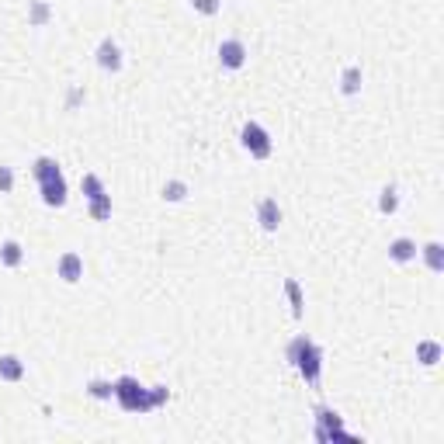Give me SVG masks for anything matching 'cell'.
Wrapping results in <instances>:
<instances>
[{
    "instance_id": "1",
    "label": "cell",
    "mask_w": 444,
    "mask_h": 444,
    "mask_svg": "<svg viewBox=\"0 0 444 444\" xmlns=\"http://www.w3.org/2000/svg\"><path fill=\"white\" fill-rule=\"evenodd\" d=\"M288 361L295 364V371L302 375L306 385L320 389V382H323V347H320L316 340H309L306 333L292 337V344H288Z\"/></svg>"
},
{
    "instance_id": "2",
    "label": "cell",
    "mask_w": 444,
    "mask_h": 444,
    "mask_svg": "<svg viewBox=\"0 0 444 444\" xmlns=\"http://www.w3.org/2000/svg\"><path fill=\"white\" fill-rule=\"evenodd\" d=\"M115 400H119V406L125 413H150V409H153L150 389H146L139 378H132V375L115 378Z\"/></svg>"
},
{
    "instance_id": "3",
    "label": "cell",
    "mask_w": 444,
    "mask_h": 444,
    "mask_svg": "<svg viewBox=\"0 0 444 444\" xmlns=\"http://www.w3.org/2000/svg\"><path fill=\"white\" fill-rule=\"evenodd\" d=\"M316 441H351L358 444L354 434H347L344 431V416L337 413V409H330V406H316Z\"/></svg>"
},
{
    "instance_id": "4",
    "label": "cell",
    "mask_w": 444,
    "mask_h": 444,
    "mask_svg": "<svg viewBox=\"0 0 444 444\" xmlns=\"http://www.w3.org/2000/svg\"><path fill=\"white\" fill-rule=\"evenodd\" d=\"M240 143L253 160H268V157L275 153V143H271V136H268V128H264L260 121H243Z\"/></svg>"
},
{
    "instance_id": "5",
    "label": "cell",
    "mask_w": 444,
    "mask_h": 444,
    "mask_svg": "<svg viewBox=\"0 0 444 444\" xmlns=\"http://www.w3.org/2000/svg\"><path fill=\"white\" fill-rule=\"evenodd\" d=\"M246 45L240 39H222L219 42V66L222 70H243L246 66Z\"/></svg>"
},
{
    "instance_id": "6",
    "label": "cell",
    "mask_w": 444,
    "mask_h": 444,
    "mask_svg": "<svg viewBox=\"0 0 444 444\" xmlns=\"http://www.w3.org/2000/svg\"><path fill=\"white\" fill-rule=\"evenodd\" d=\"M97 66L104 70V73H119L121 66H125V59H121V49H119V42L112 39V35H104V39L97 42Z\"/></svg>"
},
{
    "instance_id": "7",
    "label": "cell",
    "mask_w": 444,
    "mask_h": 444,
    "mask_svg": "<svg viewBox=\"0 0 444 444\" xmlns=\"http://www.w3.org/2000/svg\"><path fill=\"white\" fill-rule=\"evenodd\" d=\"M282 205L278 198H260L257 202V222H260V229L264 233H278V226H282Z\"/></svg>"
},
{
    "instance_id": "8",
    "label": "cell",
    "mask_w": 444,
    "mask_h": 444,
    "mask_svg": "<svg viewBox=\"0 0 444 444\" xmlns=\"http://www.w3.org/2000/svg\"><path fill=\"white\" fill-rule=\"evenodd\" d=\"M56 275H59L66 284H77L83 278V257L77 250H66V253L56 260Z\"/></svg>"
},
{
    "instance_id": "9",
    "label": "cell",
    "mask_w": 444,
    "mask_h": 444,
    "mask_svg": "<svg viewBox=\"0 0 444 444\" xmlns=\"http://www.w3.org/2000/svg\"><path fill=\"white\" fill-rule=\"evenodd\" d=\"M39 191H42V202L49 205V208H63L66 198H70V191H66V177L45 181V184H39Z\"/></svg>"
},
{
    "instance_id": "10",
    "label": "cell",
    "mask_w": 444,
    "mask_h": 444,
    "mask_svg": "<svg viewBox=\"0 0 444 444\" xmlns=\"http://www.w3.org/2000/svg\"><path fill=\"white\" fill-rule=\"evenodd\" d=\"M361 83H364L361 63H351V66L340 73V94H344V97H354V94H361Z\"/></svg>"
},
{
    "instance_id": "11",
    "label": "cell",
    "mask_w": 444,
    "mask_h": 444,
    "mask_svg": "<svg viewBox=\"0 0 444 444\" xmlns=\"http://www.w3.org/2000/svg\"><path fill=\"white\" fill-rule=\"evenodd\" d=\"M416 243L409 240V236H400V240L389 243V260H396V264H409V260H416Z\"/></svg>"
},
{
    "instance_id": "12",
    "label": "cell",
    "mask_w": 444,
    "mask_h": 444,
    "mask_svg": "<svg viewBox=\"0 0 444 444\" xmlns=\"http://www.w3.org/2000/svg\"><path fill=\"white\" fill-rule=\"evenodd\" d=\"M0 378L4 382H21L25 378V361L18 354H0Z\"/></svg>"
},
{
    "instance_id": "13",
    "label": "cell",
    "mask_w": 444,
    "mask_h": 444,
    "mask_svg": "<svg viewBox=\"0 0 444 444\" xmlns=\"http://www.w3.org/2000/svg\"><path fill=\"white\" fill-rule=\"evenodd\" d=\"M441 358H444V347L438 340H420L416 344V361L424 364V368H434Z\"/></svg>"
},
{
    "instance_id": "14",
    "label": "cell",
    "mask_w": 444,
    "mask_h": 444,
    "mask_svg": "<svg viewBox=\"0 0 444 444\" xmlns=\"http://www.w3.org/2000/svg\"><path fill=\"white\" fill-rule=\"evenodd\" d=\"M32 177L45 184V181H56V177H63V170H59V163L52 160V157H39V160L32 163Z\"/></svg>"
},
{
    "instance_id": "15",
    "label": "cell",
    "mask_w": 444,
    "mask_h": 444,
    "mask_svg": "<svg viewBox=\"0 0 444 444\" xmlns=\"http://www.w3.org/2000/svg\"><path fill=\"white\" fill-rule=\"evenodd\" d=\"M0 264L4 268H21L25 264V246L18 240H4L0 243Z\"/></svg>"
},
{
    "instance_id": "16",
    "label": "cell",
    "mask_w": 444,
    "mask_h": 444,
    "mask_svg": "<svg viewBox=\"0 0 444 444\" xmlns=\"http://www.w3.org/2000/svg\"><path fill=\"white\" fill-rule=\"evenodd\" d=\"M420 257H424V264H427L434 275H441L444 271V246L438 240L424 243V246H420Z\"/></svg>"
},
{
    "instance_id": "17",
    "label": "cell",
    "mask_w": 444,
    "mask_h": 444,
    "mask_svg": "<svg viewBox=\"0 0 444 444\" xmlns=\"http://www.w3.org/2000/svg\"><path fill=\"white\" fill-rule=\"evenodd\" d=\"M87 215H90L94 222H108V219H112V195L104 191V195L90 198V202H87Z\"/></svg>"
},
{
    "instance_id": "18",
    "label": "cell",
    "mask_w": 444,
    "mask_h": 444,
    "mask_svg": "<svg viewBox=\"0 0 444 444\" xmlns=\"http://www.w3.org/2000/svg\"><path fill=\"white\" fill-rule=\"evenodd\" d=\"M284 295H288V302H292V316H295V320H302V313H306L302 284L295 282V278H284Z\"/></svg>"
},
{
    "instance_id": "19",
    "label": "cell",
    "mask_w": 444,
    "mask_h": 444,
    "mask_svg": "<svg viewBox=\"0 0 444 444\" xmlns=\"http://www.w3.org/2000/svg\"><path fill=\"white\" fill-rule=\"evenodd\" d=\"M49 21H52V7H49L45 0H32V4H28V25H32V28H45Z\"/></svg>"
},
{
    "instance_id": "20",
    "label": "cell",
    "mask_w": 444,
    "mask_h": 444,
    "mask_svg": "<svg viewBox=\"0 0 444 444\" xmlns=\"http://www.w3.org/2000/svg\"><path fill=\"white\" fill-rule=\"evenodd\" d=\"M396 208H400V188H396V184H385L382 195H378V212H382V215H396Z\"/></svg>"
},
{
    "instance_id": "21",
    "label": "cell",
    "mask_w": 444,
    "mask_h": 444,
    "mask_svg": "<svg viewBox=\"0 0 444 444\" xmlns=\"http://www.w3.org/2000/svg\"><path fill=\"white\" fill-rule=\"evenodd\" d=\"M87 396H94V400H115V382H108V378H90V382H87Z\"/></svg>"
},
{
    "instance_id": "22",
    "label": "cell",
    "mask_w": 444,
    "mask_h": 444,
    "mask_svg": "<svg viewBox=\"0 0 444 444\" xmlns=\"http://www.w3.org/2000/svg\"><path fill=\"white\" fill-rule=\"evenodd\" d=\"M80 191H83V198L90 202V198L104 195V181H101L97 174H83V177H80Z\"/></svg>"
},
{
    "instance_id": "23",
    "label": "cell",
    "mask_w": 444,
    "mask_h": 444,
    "mask_svg": "<svg viewBox=\"0 0 444 444\" xmlns=\"http://www.w3.org/2000/svg\"><path fill=\"white\" fill-rule=\"evenodd\" d=\"M184 198H188V184L184 181L174 177V181L163 184V202H184Z\"/></svg>"
},
{
    "instance_id": "24",
    "label": "cell",
    "mask_w": 444,
    "mask_h": 444,
    "mask_svg": "<svg viewBox=\"0 0 444 444\" xmlns=\"http://www.w3.org/2000/svg\"><path fill=\"white\" fill-rule=\"evenodd\" d=\"M191 7H195L198 14H205V18H215V14L222 11V0H191Z\"/></svg>"
},
{
    "instance_id": "25",
    "label": "cell",
    "mask_w": 444,
    "mask_h": 444,
    "mask_svg": "<svg viewBox=\"0 0 444 444\" xmlns=\"http://www.w3.org/2000/svg\"><path fill=\"white\" fill-rule=\"evenodd\" d=\"M14 191V170L0 163V195H11Z\"/></svg>"
},
{
    "instance_id": "26",
    "label": "cell",
    "mask_w": 444,
    "mask_h": 444,
    "mask_svg": "<svg viewBox=\"0 0 444 444\" xmlns=\"http://www.w3.org/2000/svg\"><path fill=\"white\" fill-rule=\"evenodd\" d=\"M150 400H153V409H157V406H167L170 389H167V385H153V389H150Z\"/></svg>"
},
{
    "instance_id": "27",
    "label": "cell",
    "mask_w": 444,
    "mask_h": 444,
    "mask_svg": "<svg viewBox=\"0 0 444 444\" xmlns=\"http://www.w3.org/2000/svg\"><path fill=\"white\" fill-rule=\"evenodd\" d=\"M80 101H83V87H70V94H66V108L73 112Z\"/></svg>"
}]
</instances>
